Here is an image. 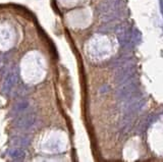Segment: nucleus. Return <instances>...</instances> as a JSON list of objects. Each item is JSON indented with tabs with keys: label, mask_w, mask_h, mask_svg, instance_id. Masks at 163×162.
I'll list each match as a JSON object with an SVG mask.
<instances>
[{
	"label": "nucleus",
	"mask_w": 163,
	"mask_h": 162,
	"mask_svg": "<svg viewBox=\"0 0 163 162\" xmlns=\"http://www.w3.org/2000/svg\"><path fill=\"white\" fill-rule=\"evenodd\" d=\"M96 13L101 16L103 22H114L123 15V6L121 0H105L96 8Z\"/></svg>",
	"instance_id": "obj_1"
},
{
	"label": "nucleus",
	"mask_w": 163,
	"mask_h": 162,
	"mask_svg": "<svg viewBox=\"0 0 163 162\" xmlns=\"http://www.w3.org/2000/svg\"><path fill=\"white\" fill-rule=\"evenodd\" d=\"M115 95L119 100H130L135 97L142 96L140 93V84L136 79H131L127 82L120 84V87L116 90Z\"/></svg>",
	"instance_id": "obj_2"
},
{
	"label": "nucleus",
	"mask_w": 163,
	"mask_h": 162,
	"mask_svg": "<svg viewBox=\"0 0 163 162\" xmlns=\"http://www.w3.org/2000/svg\"><path fill=\"white\" fill-rule=\"evenodd\" d=\"M145 104H146V99L142 96L135 97L133 99L127 100L126 106L123 108L124 119L131 120L134 116H136V114H138L143 109Z\"/></svg>",
	"instance_id": "obj_3"
},
{
	"label": "nucleus",
	"mask_w": 163,
	"mask_h": 162,
	"mask_svg": "<svg viewBox=\"0 0 163 162\" xmlns=\"http://www.w3.org/2000/svg\"><path fill=\"white\" fill-rule=\"evenodd\" d=\"M137 69H136V65L133 64V63H127V64H124L121 68H118V70L115 73V77H114V81H115L116 84H122L127 81H129L131 79H133V77L136 73Z\"/></svg>",
	"instance_id": "obj_4"
},
{
	"label": "nucleus",
	"mask_w": 163,
	"mask_h": 162,
	"mask_svg": "<svg viewBox=\"0 0 163 162\" xmlns=\"http://www.w3.org/2000/svg\"><path fill=\"white\" fill-rule=\"evenodd\" d=\"M158 118V114H150L146 116L140 124H139L137 128V133L138 134H143L148 129V128L150 126L153 122Z\"/></svg>",
	"instance_id": "obj_5"
},
{
	"label": "nucleus",
	"mask_w": 163,
	"mask_h": 162,
	"mask_svg": "<svg viewBox=\"0 0 163 162\" xmlns=\"http://www.w3.org/2000/svg\"><path fill=\"white\" fill-rule=\"evenodd\" d=\"M133 58L130 55H124V56H119V57L114 58L113 60L110 62V68H121L124 64L130 63L131 59Z\"/></svg>",
	"instance_id": "obj_6"
},
{
	"label": "nucleus",
	"mask_w": 163,
	"mask_h": 162,
	"mask_svg": "<svg viewBox=\"0 0 163 162\" xmlns=\"http://www.w3.org/2000/svg\"><path fill=\"white\" fill-rule=\"evenodd\" d=\"M131 38H133V43L135 46H137L141 43L142 41V35L140 33V31L138 29H133L131 30Z\"/></svg>",
	"instance_id": "obj_7"
},
{
	"label": "nucleus",
	"mask_w": 163,
	"mask_h": 162,
	"mask_svg": "<svg viewBox=\"0 0 163 162\" xmlns=\"http://www.w3.org/2000/svg\"><path fill=\"white\" fill-rule=\"evenodd\" d=\"M160 7H161V11L163 13V1L162 0H160Z\"/></svg>",
	"instance_id": "obj_8"
}]
</instances>
